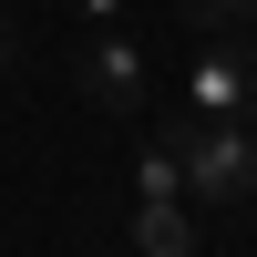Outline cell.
Instances as JSON below:
<instances>
[{
    "mask_svg": "<svg viewBox=\"0 0 257 257\" xmlns=\"http://www.w3.org/2000/svg\"><path fill=\"white\" fill-rule=\"evenodd\" d=\"M165 144L185 165V196L247 216L257 206V155H247V123H196V113H165Z\"/></svg>",
    "mask_w": 257,
    "mask_h": 257,
    "instance_id": "cell-1",
    "label": "cell"
},
{
    "mask_svg": "<svg viewBox=\"0 0 257 257\" xmlns=\"http://www.w3.org/2000/svg\"><path fill=\"white\" fill-rule=\"evenodd\" d=\"M247 103H257V62H247V41H196L175 113H196V123H247Z\"/></svg>",
    "mask_w": 257,
    "mask_h": 257,
    "instance_id": "cell-2",
    "label": "cell"
},
{
    "mask_svg": "<svg viewBox=\"0 0 257 257\" xmlns=\"http://www.w3.org/2000/svg\"><path fill=\"white\" fill-rule=\"evenodd\" d=\"M72 72H82V93H93V113H144V41L123 31V21H103V31H82V52H72Z\"/></svg>",
    "mask_w": 257,
    "mask_h": 257,
    "instance_id": "cell-3",
    "label": "cell"
},
{
    "mask_svg": "<svg viewBox=\"0 0 257 257\" xmlns=\"http://www.w3.org/2000/svg\"><path fill=\"white\" fill-rule=\"evenodd\" d=\"M134 247L144 257H196V216H185V185H134Z\"/></svg>",
    "mask_w": 257,
    "mask_h": 257,
    "instance_id": "cell-4",
    "label": "cell"
},
{
    "mask_svg": "<svg viewBox=\"0 0 257 257\" xmlns=\"http://www.w3.org/2000/svg\"><path fill=\"white\" fill-rule=\"evenodd\" d=\"M185 21H196V41H237L257 31V0H185Z\"/></svg>",
    "mask_w": 257,
    "mask_h": 257,
    "instance_id": "cell-5",
    "label": "cell"
},
{
    "mask_svg": "<svg viewBox=\"0 0 257 257\" xmlns=\"http://www.w3.org/2000/svg\"><path fill=\"white\" fill-rule=\"evenodd\" d=\"M82 11V31H103V21H123V0H72Z\"/></svg>",
    "mask_w": 257,
    "mask_h": 257,
    "instance_id": "cell-6",
    "label": "cell"
},
{
    "mask_svg": "<svg viewBox=\"0 0 257 257\" xmlns=\"http://www.w3.org/2000/svg\"><path fill=\"white\" fill-rule=\"evenodd\" d=\"M247 155H257V103H247Z\"/></svg>",
    "mask_w": 257,
    "mask_h": 257,
    "instance_id": "cell-7",
    "label": "cell"
},
{
    "mask_svg": "<svg viewBox=\"0 0 257 257\" xmlns=\"http://www.w3.org/2000/svg\"><path fill=\"white\" fill-rule=\"evenodd\" d=\"M0 62H11V31H0Z\"/></svg>",
    "mask_w": 257,
    "mask_h": 257,
    "instance_id": "cell-8",
    "label": "cell"
}]
</instances>
